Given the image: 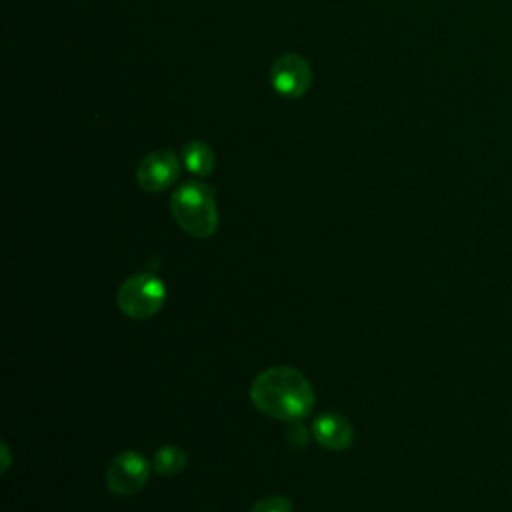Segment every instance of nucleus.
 <instances>
[{
	"label": "nucleus",
	"mask_w": 512,
	"mask_h": 512,
	"mask_svg": "<svg viewBox=\"0 0 512 512\" xmlns=\"http://www.w3.org/2000/svg\"><path fill=\"white\" fill-rule=\"evenodd\" d=\"M150 476V466L136 450H126L114 456L106 470V486L118 496H132L144 488Z\"/></svg>",
	"instance_id": "obj_4"
},
{
	"label": "nucleus",
	"mask_w": 512,
	"mask_h": 512,
	"mask_svg": "<svg viewBox=\"0 0 512 512\" xmlns=\"http://www.w3.org/2000/svg\"><path fill=\"white\" fill-rule=\"evenodd\" d=\"M250 400L262 414L296 422L308 416L316 396L308 378L292 366H272L262 370L250 384Z\"/></svg>",
	"instance_id": "obj_1"
},
{
	"label": "nucleus",
	"mask_w": 512,
	"mask_h": 512,
	"mask_svg": "<svg viewBox=\"0 0 512 512\" xmlns=\"http://www.w3.org/2000/svg\"><path fill=\"white\" fill-rule=\"evenodd\" d=\"M178 158L172 150H156L142 158L136 170V180L142 190L156 194L170 188L178 178Z\"/></svg>",
	"instance_id": "obj_6"
},
{
	"label": "nucleus",
	"mask_w": 512,
	"mask_h": 512,
	"mask_svg": "<svg viewBox=\"0 0 512 512\" xmlns=\"http://www.w3.org/2000/svg\"><path fill=\"white\" fill-rule=\"evenodd\" d=\"M312 438L324 446L326 450L342 452L352 446L354 442V428L352 424L336 412H326L318 416L312 424Z\"/></svg>",
	"instance_id": "obj_7"
},
{
	"label": "nucleus",
	"mask_w": 512,
	"mask_h": 512,
	"mask_svg": "<svg viewBox=\"0 0 512 512\" xmlns=\"http://www.w3.org/2000/svg\"><path fill=\"white\" fill-rule=\"evenodd\" d=\"M152 468L162 476H176L186 468V452L178 446H162L154 452Z\"/></svg>",
	"instance_id": "obj_9"
},
{
	"label": "nucleus",
	"mask_w": 512,
	"mask_h": 512,
	"mask_svg": "<svg viewBox=\"0 0 512 512\" xmlns=\"http://www.w3.org/2000/svg\"><path fill=\"white\" fill-rule=\"evenodd\" d=\"M250 512H292V502L286 496H266L250 508Z\"/></svg>",
	"instance_id": "obj_10"
},
{
	"label": "nucleus",
	"mask_w": 512,
	"mask_h": 512,
	"mask_svg": "<svg viewBox=\"0 0 512 512\" xmlns=\"http://www.w3.org/2000/svg\"><path fill=\"white\" fill-rule=\"evenodd\" d=\"M312 82V70L298 54L280 56L270 70L272 88L284 98H300Z\"/></svg>",
	"instance_id": "obj_5"
},
{
	"label": "nucleus",
	"mask_w": 512,
	"mask_h": 512,
	"mask_svg": "<svg viewBox=\"0 0 512 512\" xmlns=\"http://www.w3.org/2000/svg\"><path fill=\"white\" fill-rule=\"evenodd\" d=\"M166 300V286L150 272H140L122 282L118 288V308L124 316L146 320L156 316Z\"/></svg>",
	"instance_id": "obj_3"
},
{
	"label": "nucleus",
	"mask_w": 512,
	"mask_h": 512,
	"mask_svg": "<svg viewBox=\"0 0 512 512\" xmlns=\"http://www.w3.org/2000/svg\"><path fill=\"white\" fill-rule=\"evenodd\" d=\"M176 224L194 238H210L218 228L214 190L198 180H188L170 198Z\"/></svg>",
	"instance_id": "obj_2"
},
{
	"label": "nucleus",
	"mask_w": 512,
	"mask_h": 512,
	"mask_svg": "<svg viewBox=\"0 0 512 512\" xmlns=\"http://www.w3.org/2000/svg\"><path fill=\"white\" fill-rule=\"evenodd\" d=\"M310 434H312V430L308 432V430L304 428V424H300V420L288 422L286 438H288V442H290L294 448H306V446H308V440H310Z\"/></svg>",
	"instance_id": "obj_11"
},
{
	"label": "nucleus",
	"mask_w": 512,
	"mask_h": 512,
	"mask_svg": "<svg viewBox=\"0 0 512 512\" xmlns=\"http://www.w3.org/2000/svg\"><path fill=\"white\" fill-rule=\"evenodd\" d=\"M182 160L188 172L196 176H208L214 170V152L212 148L202 140L186 142L182 148Z\"/></svg>",
	"instance_id": "obj_8"
},
{
	"label": "nucleus",
	"mask_w": 512,
	"mask_h": 512,
	"mask_svg": "<svg viewBox=\"0 0 512 512\" xmlns=\"http://www.w3.org/2000/svg\"><path fill=\"white\" fill-rule=\"evenodd\" d=\"M2 454H4V464H2V470L6 472L8 470V462H10V452H8V446L2 444Z\"/></svg>",
	"instance_id": "obj_12"
}]
</instances>
